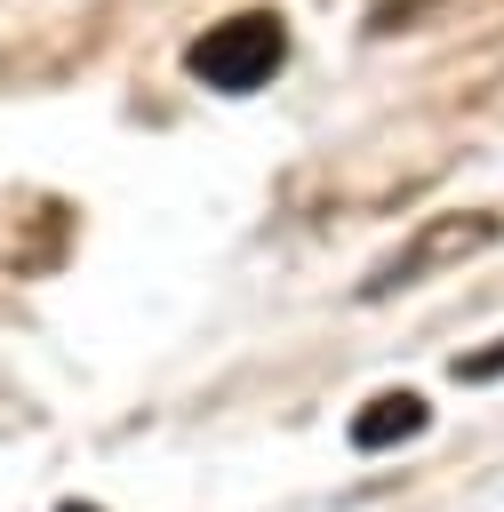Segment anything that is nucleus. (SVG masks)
I'll list each match as a JSON object with an SVG mask.
<instances>
[{
	"label": "nucleus",
	"mask_w": 504,
	"mask_h": 512,
	"mask_svg": "<svg viewBox=\"0 0 504 512\" xmlns=\"http://www.w3.org/2000/svg\"><path fill=\"white\" fill-rule=\"evenodd\" d=\"M480 376H504V344H480L456 360V384H480Z\"/></svg>",
	"instance_id": "obj_4"
},
{
	"label": "nucleus",
	"mask_w": 504,
	"mask_h": 512,
	"mask_svg": "<svg viewBox=\"0 0 504 512\" xmlns=\"http://www.w3.org/2000/svg\"><path fill=\"white\" fill-rule=\"evenodd\" d=\"M64 512H88V504H64Z\"/></svg>",
	"instance_id": "obj_5"
},
{
	"label": "nucleus",
	"mask_w": 504,
	"mask_h": 512,
	"mask_svg": "<svg viewBox=\"0 0 504 512\" xmlns=\"http://www.w3.org/2000/svg\"><path fill=\"white\" fill-rule=\"evenodd\" d=\"M496 232H504V216H488V208H448V216H432L424 232H408L384 272H368V296H400V288H416L424 272H448V264L480 256V248H496Z\"/></svg>",
	"instance_id": "obj_2"
},
{
	"label": "nucleus",
	"mask_w": 504,
	"mask_h": 512,
	"mask_svg": "<svg viewBox=\"0 0 504 512\" xmlns=\"http://www.w3.org/2000/svg\"><path fill=\"white\" fill-rule=\"evenodd\" d=\"M280 64H288V24H280L272 8L216 16V24L184 48V72H192L200 88H216V96H248V88H264Z\"/></svg>",
	"instance_id": "obj_1"
},
{
	"label": "nucleus",
	"mask_w": 504,
	"mask_h": 512,
	"mask_svg": "<svg viewBox=\"0 0 504 512\" xmlns=\"http://www.w3.org/2000/svg\"><path fill=\"white\" fill-rule=\"evenodd\" d=\"M424 424H432V400H424V392H408V384H392V392H376V400L352 416V448H368V456H376V448L416 440Z\"/></svg>",
	"instance_id": "obj_3"
}]
</instances>
